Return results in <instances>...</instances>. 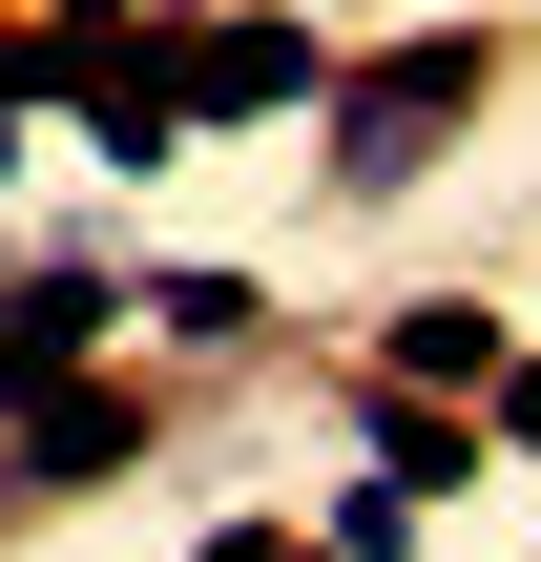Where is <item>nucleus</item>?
<instances>
[{"label":"nucleus","mask_w":541,"mask_h":562,"mask_svg":"<svg viewBox=\"0 0 541 562\" xmlns=\"http://www.w3.org/2000/svg\"><path fill=\"white\" fill-rule=\"evenodd\" d=\"M21 83H63V42H0V125H21ZM0 167H21V146H0Z\"/></svg>","instance_id":"obj_10"},{"label":"nucleus","mask_w":541,"mask_h":562,"mask_svg":"<svg viewBox=\"0 0 541 562\" xmlns=\"http://www.w3.org/2000/svg\"><path fill=\"white\" fill-rule=\"evenodd\" d=\"M375 480H396V501L480 480V417H438V396H396V375H375Z\"/></svg>","instance_id":"obj_7"},{"label":"nucleus","mask_w":541,"mask_h":562,"mask_svg":"<svg viewBox=\"0 0 541 562\" xmlns=\"http://www.w3.org/2000/svg\"><path fill=\"white\" fill-rule=\"evenodd\" d=\"M375 375H396V396H459V417H480V375H500V313H480V292H417V313L375 334Z\"/></svg>","instance_id":"obj_6"},{"label":"nucleus","mask_w":541,"mask_h":562,"mask_svg":"<svg viewBox=\"0 0 541 562\" xmlns=\"http://www.w3.org/2000/svg\"><path fill=\"white\" fill-rule=\"evenodd\" d=\"M63 21H104V0H63Z\"/></svg>","instance_id":"obj_12"},{"label":"nucleus","mask_w":541,"mask_h":562,"mask_svg":"<svg viewBox=\"0 0 541 562\" xmlns=\"http://www.w3.org/2000/svg\"><path fill=\"white\" fill-rule=\"evenodd\" d=\"M125 459H146V375H104V355H83V375H42V396H21V480H42V501H63V480H125Z\"/></svg>","instance_id":"obj_3"},{"label":"nucleus","mask_w":541,"mask_h":562,"mask_svg":"<svg viewBox=\"0 0 541 562\" xmlns=\"http://www.w3.org/2000/svg\"><path fill=\"white\" fill-rule=\"evenodd\" d=\"M480 417H500V438L541 459V355H500V375H480Z\"/></svg>","instance_id":"obj_9"},{"label":"nucleus","mask_w":541,"mask_h":562,"mask_svg":"<svg viewBox=\"0 0 541 562\" xmlns=\"http://www.w3.org/2000/svg\"><path fill=\"white\" fill-rule=\"evenodd\" d=\"M208 562H334V542H292V521H229V542H208Z\"/></svg>","instance_id":"obj_11"},{"label":"nucleus","mask_w":541,"mask_h":562,"mask_svg":"<svg viewBox=\"0 0 541 562\" xmlns=\"http://www.w3.org/2000/svg\"><path fill=\"white\" fill-rule=\"evenodd\" d=\"M500 83V42L480 21H417V42H375V63H334L313 104H334V188H417L438 167V125Z\"/></svg>","instance_id":"obj_1"},{"label":"nucleus","mask_w":541,"mask_h":562,"mask_svg":"<svg viewBox=\"0 0 541 562\" xmlns=\"http://www.w3.org/2000/svg\"><path fill=\"white\" fill-rule=\"evenodd\" d=\"M63 104H83V146H104V167H167V146H188L167 63H125V42H63Z\"/></svg>","instance_id":"obj_5"},{"label":"nucleus","mask_w":541,"mask_h":562,"mask_svg":"<svg viewBox=\"0 0 541 562\" xmlns=\"http://www.w3.org/2000/svg\"><path fill=\"white\" fill-rule=\"evenodd\" d=\"M146 63H167V104H188V125H271V104H313V83H334V42H313V21H188V42H146Z\"/></svg>","instance_id":"obj_2"},{"label":"nucleus","mask_w":541,"mask_h":562,"mask_svg":"<svg viewBox=\"0 0 541 562\" xmlns=\"http://www.w3.org/2000/svg\"><path fill=\"white\" fill-rule=\"evenodd\" d=\"M104 313H125L104 271H21V292H0V417H21L42 375H83V355H104Z\"/></svg>","instance_id":"obj_4"},{"label":"nucleus","mask_w":541,"mask_h":562,"mask_svg":"<svg viewBox=\"0 0 541 562\" xmlns=\"http://www.w3.org/2000/svg\"><path fill=\"white\" fill-rule=\"evenodd\" d=\"M125 313H167V334H188V355H229V334H250V271H146V292H125Z\"/></svg>","instance_id":"obj_8"}]
</instances>
